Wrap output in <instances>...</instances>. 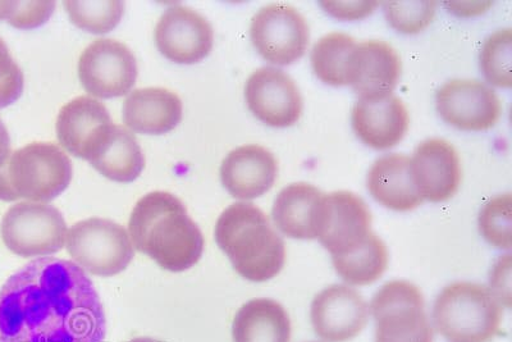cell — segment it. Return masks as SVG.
<instances>
[{
  "label": "cell",
  "mask_w": 512,
  "mask_h": 342,
  "mask_svg": "<svg viewBox=\"0 0 512 342\" xmlns=\"http://www.w3.org/2000/svg\"><path fill=\"white\" fill-rule=\"evenodd\" d=\"M107 319L81 267L39 258L0 290V342H103Z\"/></svg>",
  "instance_id": "1"
},
{
  "label": "cell",
  "mask_w": 512,
  "mask_h": 342,
  "mask_svg": "<svg viewBox=\"0 0 512 342\" xmlns=\"http://www.w3.org/2000/svg\"><path fill=\"white\" fill-rule=\"evenodd\" d=\"M139 252L169 272H184L200 261L205 240L176 195L154 191L137 202L128 222Z\"/></svg>",
  "instance_id": "2"
},
{
  "label": "cell",
  "mask_w": 512,
  "mask_h": 342,
  "mask_svg": "<svg viewBox=\"0 0 512 342\" xmlns=\"http://www.w3.org/2000/svg\"><path fill=\"white\" fill-rule=\"evenodd\" d=\"M216 241L245 280L265 282L282 271L286 246L262 209L250 203L230 205L219 216Z\"/></svg>",
  "instance_id": "3"
},
{
  "label": "cell",
  "mask_w": 512,
  "mask_h": 342,
  "mask_svg": "<svg viewBox=\"0 0 512 342\" xmlns=\"http://www.w3.org/2000/svg\"><path fill=\"white\" fill-rule=\"evenodd\" d=\"M72 175L71 159L58 145L31 143L0 168V200L52 202L70 186Z\"/></svg>",
  "instance_id": "4"
},
{
  "label": "cell",
  "mask_w": 512,
  "mask_h": 342,
  "mask_svg": "<svg viewBox=\"0 0 512 342\" xmlns=\"http://www.w3.org/2000/svg\"><path fill=\"white\" fill-rule=\"evenodd\" d=\"M433 322L447 341L489 342L500 331L502 309L486 286L454 282L438 295Z\"/></svg>",
  "instance_id": "5"
},
{
  "label": "cell",
  "mask_w": 512,
  "mask_h": 342,
  "mask_svg": "<svg viewBox=\"0 0 512 342\" xmlns=\"http://www.w3.org/2000/svg\"><path fill=\"white\" fill-rule=\"evenodd\" d=\"M370 312L376 321V342H433V328L418 286L387 282L373 296Z\"/></svg>",
  "instance_id": "6"
},
{
  "label": "cell",
  "mask_w": 512,
  "mask_h": 342,
  "mask_svg": "<svg viewBox=\"0 0 512 342\" xmlns=\"http://www.w3.org/2000/svg\"><path fill=\"white\" fill-rule=\"evenodd\" d=\"M67 250L77 266L100 277L118 275L135 257L126 228L104 218H89L73 225L68 231Z\"/></svg>",
  "instance_id": "7"
},
{
  "label": "cell",
  "mask_w": 512,
  "mask_h": 342,
  "mask_svg": "<svg viewBox=\"0 0 512 342\" xmlns=\"http://www.w3.org/2000/svg\"><path fill=\"white\" fill-rule=\"evenodd\" d=\"M0 234L13 254L24 258L49 257L63 249L67 225L56 207L18 203L4 214Z\"/></svg>",
  "instance_id": "8"
},
{
  "label": "cell",
  "mask_w": 512,
  "mask_h": 342,
  "mask_svg": "<svg viewBox=\"0 0 512 342\" xmlns=\"http://www.w3.org/2000/svg\"><path fill=\"white\" fill-rule=\"evenodd\" d=\"M250 38L265 61L274 66H290L308 49L309 26L294 7L273 3L254 16Z\"/></svg>",
  "instance_id": "9"
},
{
  "label": "cell",
  "mask_w": 512,
  "mask_h": 342,
  "mask_svg": "<svg viewBox=\"0 0 512 342\" xmlns=\"http://www.w3.org/2000/svg\"><path fill=\"white\" fill-rule=\"evenodd\" d=\"M137 74L134 53L117 40H96L79 59L81 84L99 99L125 97L134 88Z\"/></svg>",
  "instance_id": "10"
},
{
  "label": "cell",
  "mask_w": 512,
  "mask_h": 342,
  "mask_svg": "<svg viewBox=\"0 0 512 342\" xmlns=\"http://www.w3.org/2000/svg\"><path fill=\"white\" fill-rule=\"evenodd\" d=\"M373 235L372 213L360 196L351 191L326 194L318 239L332 259L358 252Z\"/></svg>",
  "instance_id": "11"
},
{
  "label": "cell",
  "mask_w": 512,
  "mask_h": 342,
  "mask_svg": "<svg viewBox=\"0 0 512 342\" xmlns=\"http://www.w3.org/2000/svg\"><path fill=\"white\" fill-rule=\"evenodd\" d=\"M155 45L162 56L177 65H195L212 52L213 27L189 7L168 8L155 27Z\"/></svg>",
  "instance_id": "12"
},
{
  "label": "cell",
  "mask_w": 512,
  "mask_h": 342,
  "mask_svg": "<svg viewBox=\"0 0 512 342\" xmlns=\"http://www.w3.org/2000/svg\"><path fill=\"white\" fill-rule=\"evenodd\" d=\"M438 113L442 120L464 131H486L500 120L501 100L483 82L452 80L438 90Z\"/></svg>",
  "instance_id": "13"
},
{
  "label": "cell",
  "mask_w": 512,
  "mask_h": 342,
  "mask_svg": "<svg viewBox=\"0 0 512 342\" xmlns=\"http://www.w3.org/2000/svg\"><path fill=\"white\" fill-rule=\"evenodd\" d=\"M245 99L259 121L277 129L294 126L303 112V98L295 81L274 67L259 68L249 77Z\"/></svg>",
  "instance_id": "14"
},
{
  "label": "cell",
  "mask_w": 512,
  "mask_h": 342,
  "mask_svg": "<svg viewBox=\"0 0 512 342\" xmlns=\"http://www.w3.org/2000/svg\"><path fill=\"white\" fill-rule=\"evenodd\" d=\"M310 319L320 339L346 342L367 327L369 307L358 291L346 285H332L315 296Z\"/></svg>",
  "instance_id": "15"
},
{
  "label": "cell",
  "mask_w": 512,
  "mask_h": 342,
  "mask_svg": "<svg viewBox=\"0 0 512 342\" xmlns=\"http://www.w3.org/2000/svg\"><path fill=\"white\" fill-rule=\"evenodd\" d=\"M411 176L423 199L446 202L456 194L461 182L459 154L442 139L423 141L410 159Z\"/></svg>",
  "instance_id": "16"
},
{
  "label": "cell",
  "mask_w": 512,
  "mask_h": 342,
  "mask_svg": "<svg viewBox=\"0 0 512 342\" xmlns=\"http://www.w3.org/2000/svg\"><path fill=\"white\" fill-rule=\"evenodd\" d=\"M352 129L369 148L396 147L409 129V112L393 94L360 98L352 108Z\"/></svg>",
  "instance_id": "17"
},
{
  "label": "cell",
  "mask_w": 512,
  "mask_h": 342,
  "mask_svg": "<svg viewBox=\"0 0 512 342\" xmlns=\"http://www.w3.org/2000/svg\"><path fill=\"white\" fill-rule=\"evenodd\" d=\"M401 59L384 41L370 40L356 44L347 68V85L360 98L392 94L399 84Z\"/></svg>",
  "instance_id": "18"
},
{
  "label": "cell",
  "mask_w": 512,
  "mask_h": 342,
  "mask_svg": "<svg viewBox=\"0 0 512 342\" xmlns=\"http://www.w3.org/2000/svg\"><path fill=\"white\" fill-rule=\"evenodd\" d=\"M278 176L276 157L260 145L236 148L221 166L223 188L233 198L251 200L268 193Z\"/></svg>",
  "instance_id": "19"
},
{
  "label": "cell",
  "mask_w": 512,
  "mask_h": 342,
  "mask_svg": "<svg viewBox=\"0 0 512 342\" xmlns=\"http://www.w3.org/2000/svg\"><path fill=\"white\" fill-rule=\"evenodd\" d=\"M326 194L306 182L281 190L274 200L272 216L283 235L297 240L318 239Z\"/></svg>",
  "instance_id": "20"
},
{
  "label": "cell",
  "mask_w": 512,
  "mask_h": 342,
  "mask_svg": "<svg viewBox=\"0 0 512 342\" xmlns=\"http://www.w3.org/2000/svg\"><path fill=\"white\" fill-rule=\"evenodd\" d=\"M86 161L107 179L122 184L139 179L145 168L144 153L134 134L114 123L95 140Z\"/></svg>",
  "instance_id": "21"
},
{
  "label": "cell",
  "mask_w": 512,
  "mask_h": 342,
  "mask_svg": "<svg viewBox=\"0 0 512 342\" xmlns=\"http://www.w3.org/2000/svg\"><path fill=\"white\" fill-rule=\"evenodd\" d=\"M122 116L128 129L137 134L163 135L181 122L182 102L167 89H137L123 103Z\"/></svg>",
  "instance_id": "22"
},
{
  "label": "cell",
  "mask_w": 512,
  "mask_h": 342,
  "mask_svg": "<svg viewBox=\"0 0 512 342\" xmlns=\"http://www.w3.org/2000/svg\"><path fill=\"white\" fill-rule=\"evenodd\" d=\"M367 185L370 195L391 211H413L424 200L411 176L408 155L388 154L378 158L370 167Z\"/></svg>",
  "instance_id": "23"
},
{
  "label": "cell",
  "mask_w": 512,
  "mask_h": 342,
  "mask_svg": "<svg viewBox=\"0 0 512 342\" xmlns=\"http://www.w3.org/2000/svg\"><path fill=\"white\" fill-rule=\"evenodd\" d=\"M291 334L290 316L273 299L250 300L232 323L233 342H290Z\"/></svg>",
  "instance_id": "24"
},
{
  "label": "cell",
  "mask_w": 512,
  "mask_h": 342,
  "mask_svg": "<svg viewBox=\"0 0 512 342\" xmlns=\"http://www.w3.org/2000/svg\"><path fill=\"white\" fill-rule=\"evenodd\" d=\"M112 123L111 114L99 100L79 97L61 109L57 118L59 143L68 153L84 159L86 147L96 131Z\"/></svg>",
  "instance_id": "25"
},
{
  "label": "cell",
  "mask_w": 512,
  "mask_h": 342,
  "mask_svg": "<svg viewBox=\"0 0 512 342\" xmlns=\"http://www.w3.org/2000/svg\"><path fill=\"white\" fill-rule=\"evenodd\" d=\"M338 276L347 284L354 286H367L374 284L386 272L388 266V250L386 244L374 234L368 244L358 252L333 258Z\"/></svg>",
  "instance_id": "26"
},
{
  "label": "cell",
  "mask_w": 512,
  "mask_h": 342,
  "mask_svg": "<svg viewBox=\"0 0 512 342\" xmlns=\"http://www.w3.org/2000/svg\"><path fill=\"white\" fill-rule=\"evenodd\" d=\"M355 47V40L347 34L332 33L323 36L312 50L314 74L324 84L346 86L347 68Z\"/></svg>",
  "instance_id": "27"
},
{
  "label": "cell",
  "mask_w": 512,
  "mask_h": 342,
  "mask_svg": "<svg viewBox=\"0 0 512 342\" xmlns=\"http://www.w3.org/2000/svg\"><path fill=\"white\" fill-rule=\"evenodd\" d=\"M64 8L73 25L90 34L104 35L111 33L120 24L125 3L118 2H63Z\"/></svg>",
  "instance_id": "28"
},
{
  "label": "cell",
  "mask_w": 512,
  "mask_h": 342,
  "mask_svg": "<svg viewBox=\"0 0 512 342\" xmlns=\"http://www.w3.org/2000/svg\"><path fill=\"white\" fill-rule=\"evenodd\" d=\"M512 33L510 29L489 36L480 53V68L489 84L497 88H510Z\"/></svg>",
  "instance_id": "29"
},
{
  "label": "cell",
  "mask_w": 512,
  "mask_h": 342,
  "mask_svg": "<svg viewBox=\"0 0 512 342\" xmlns=\"http://www.w3.org/2000/svg\"><path fill=\"white\" fill-rule=\"evenodd\" d=\"M511 209V194H505L489 200L480 211L479 230L488 244L511 249Z\"/></svg>",
  "instance_id": "30"
},
{
  "label": "cell",
  "mask_w": 512,
  "mask_h": 342,
  "mask_svg": "<svg viewBox=\"0 0 512 342\" xmlns=\"http://www.w3.org/2000/svg\"><path fill=\"white\" fill-rule=\"evenodd\" d=\"M384 12L393 29L401 34L415 35L433 21L436 2H386Z\"/></svg>",
  "instance_id": "31"
},
{
  "label": "cell",
  "mask_w": 512,
  "mask_h": 342,
  "mask_svg": "<svg viewBox=\"0 0 512 342\" xmlns=\"http://www.w3.org/2000/svg\"><path fill=\"white\" fill-rule=\"evenodd\" d=\"M25 77L13 59L6 41L0 38V109L11 106L24 93Z\"/></svg>",
  "instance_id": "32"
},
{
  "label": "cell",
  "mask_w": 512,
  "mask_h": 342,
  "mask_svg": "<svg viewBox=\"0 0 512 342\" xmlns=\"http://www.w3.org/2000/svg\"><path fill=\"white\" fill-rule=\"evenodd\" d=\"M56 2H18L15 16L9 25L21 30L36 29L52 17Z\"/></svg>",
  "instance_id": "33"
},
{
  "label": "cell",
  "mask_w": 512,
  "mask_h": 342,
  "mask_svg": "<svg viewBox=\"0 0 512 342\" xmlns=\"http://www.w3.org/2000/svg\"><path fill=\"white\" fill-rule=\"evenodd\" d=\"M378 2H320L324 11L338 20H361L372 15Z\"/></svg>",
  "instance_id": "34"
},
{
  "label": "cell",
  "mask_w": 512,
  "mask_h": 342,
  "mask_svg": "<svg viewBox=\"0 0 512 342\" xmlns=\"http://www.w3.org/2000/svg\"><path fill=\"white\" fill-rule=\"evenodd\" d=\"M11 154V138L6 125L0 120V168L8 161Z\"/></svg>",
  "instance_id": "35"
},
{
  "label": "cell",
  "mask_w": 512,
  "mask_h": 342,
  "mask_svg": "<svg viewBox=\"0 0 512 342\" xmlns=\"http://www.w3.org/2000/svg\"><path fill=\"white\" fill-rule=\"evenodd\" d=\"M18 8V2H0V21L12 20Z\"/></svg>",
  "instance_id": "36"
},
{
  "label": "cell",
  "mask_w": 512,
  "mask_h": 342,
  "mask_svg": "<svg viewBox=\"0 0 512 342\" xmlns=\"http://www.w3.org/2000/svg\"><path fill=\"white\" fill-rule=\"evenodd\" d=\"M130 342H162V341L150 339V337H137V339L131 340Z\"/></svg>",
  "instance_id": "37"
},
{
  "label": "cell",
  "mask_w": 512,
  "mask_h": 342,
  "mask_svg": "<svg viewBox=\"0 0 512 342\" xmlns=\"http://www.w3.org/2000/svg\"><path fill=\"white\" fill-rule=\"evenodd\" d=\"M310 342H314V341H310Z\"/></svg>",
  "instance_id": "38"
}]
</instances>
